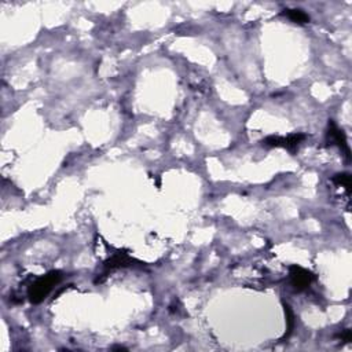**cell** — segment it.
<instances>
[{
    "label": "cell",
    "instance_id": "5",
    "mask_svg": "<svg viewBox=\"0 0 352 352\" xmlns=\"http://www.w3.org/2000/svg\"><path fill=\"white\" fill-rule=\"evenodd\" d=\"M132 259H129L125 253H116L113 254L112 257L105 263V267L108 270H116L121 269V267H127V266H131Z\"/></svg>",
    "mask_w": 352,
    "mask_h": 352
},
{
    "label": "cell",
    "instance_id": "4",
    "mask_svg": "<svg viewBox=\"0 0 352 352\" xmlns=\"http://www.w3.org/2000/svg\"><path fill=\"white\" fill-rule=\"evenodd\" d=\"M328 141L330 142V145H336L341 149V152L345 153L347 158H349V147H348L347 138H345V134L338 129L337 125L330 120L329 122V129H328Z\"/></svg>",
    "mask_w": 352,
    "mask_h": 352
},
{
    "label": "cell",
    "instance_id": "3",
    "mask_svg": "<svg viewBox=\"0 0 352 352\" xmlns=\"http://www.w3.org/2000/svg\"><path fill=\"white\" fill-rule=\"evenodd\" d=\"M304 139H305L304 134H292L286 138L269 137L264 139L263 145L269 147H286L290 152H294Z\"/></svg>",
    "mask_w": 352,
    "mask_h": 352
},
{
    "label": "cell",
    "instance_id": "2",
    "mask_svg": "<svg viewBox=\"0 0 352 352\" xmlns=\"http://www.w3.org/2000/svg\"><path fill=\"white\" fill-rule=\"evenodd\" d=\"M289 277H290V284L297 292H303L314 281L313 273H310L308 270L298 267V266H292L289 267Z\"/></svg>",
    "mask_w": 352,
    "mask_h": 352
},
{
    "label": "cell",
    "instance_id": "9",
    "mask_svg": "<svg viewBox=\"0 0 352 352\" xmlns=\"http://www.w3.org/2000/svg\"><path fill=\"white\" fill-rule=\"evenodd\" d=\"M340 338H341L342 341H345V342H349L352 340V333H351V330H344V332L340 334Z\"/></svg>",
    "mask_w": 352,
    "mask_h": 352
},
{
    "label": "cell",
    "instance_id": "6",
    "mask_svg": "<svg viewBox=\"0 0 352 352\" xmlns=\"http://www.w3.org/2000/svg\"><path fill=\"white\" fill-rule=\"evenodd\" d=\"M284 15L288 17L292 22H296V24H307V22H310V17L301 10H296V9L294 10H285Z\"/></svg>",
    "mask_w": 352,
    "mask_h": 352
},
{
    "label": "cell",
    "instance_id": "1",
    "mask_svg": "<svg viewBox=\"0 0 352 352\" xmlns=\"http://www.w3.org/2000/svg\"><path fill=\"white\" fill-rule=\"evenodd\" d=\"M61 279H62V274L59 271H50L43 277L36 279L28 289V297H29L30 303H41L44 298L49 296L50 292L61 282Z\"/></svg>",
    "mask_w": 352,
    "mask_h": 352
},
{
    "label": "cell",
    "instance_id": "7",
    "mask_svg": "<svg viewBox=\"0 0 352 352\" xmlns=\"http://www.w3.org/2000/svg\"><path fill=\"white\" fill-rule=\"evenodd\" d=\"M333 182L338 185V186L345 187L348 191L351 190V176L348 173H340V175H336L333 178Z\"/></svg>",
    "mask_w": 352,
    "mask_h": 352
},
{
    "label": "cell",
    "instance_id": "8",
    "mask_svg": "<svg viewBox=\"0 0 352 352\" xmlns=\"http://www.w3.org/2000/svg\"><path fill=\"white\" fill-rule=\"evenodd\" d=\"M285 313H286V318H288V334H286V337H288L289 334L292 333V329H293L294 315H293V313H292V310H290V307H289L288 304H285Z\"/></svg>",
    "mask_w": 352,
    "mask_h": 352
}]
</instances>
